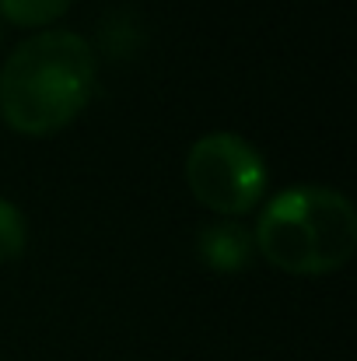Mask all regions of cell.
Returning <instances> with one entry per match:
<instances>
[{
    "mask_svg": "<svg viewBox=\"0 0 357 361\" xmlns=\"http://www.w3.org/2000/svg\"><path fill=\"white\" fill-rule=\"evenodd\" d=\"M196 249H200V259L211 267V270H221V274H235L242 270L249 259H252V249H256V239L235 225H207L196 239Z\"/></svg>",
    "mask_w": 357,
    "mask_h": 361,
    "instance_id": "obj_4",
    "label": "cell"
},
{
    "mask_svg": "<svg viewBox=\"0 0 357 361\" xmlns=\"http://www.w3.org/2000/svg\"><path fill=\"white\" fill-rule=\"evenodd\" d=\"M74 0H0V14L14 25L35 28V25H49L56 21Z\"/></svg>",
    "mask_w": 357,
    "mask_h": 361,
    "instance_id": "obj_5",
    "label": "cell"
},
{
    "mask_svg": "<svg viewBox=\"0 0 357 361\" xmlns=\"http://www.w3.org/2000/svg\"><path fill=\"white\" fill-rule=\"evenodd\" d=\"M95 92V53L77 32L25 39L0 71V116L28 137L56 133Z\"/></svg>",
    "mask_w": 357,
    "mask_h": 361,
    "instance_id": "obj_1",
    "label": "cell"
},
{
    "mask_svg": "<svg viewBox=\"0 0 357 361\" xmlns=\"http://www.w3.org/2000/svg\"><path fill=\"white\" fill-rule=\"evenodd\" d=\"M256 249L287 274L340 270L357 245L354 204L330 186L280 190L256 221Z\"/></svg>",
    "mask_w": 357,
    "mask_h": 361,
    "instance_id": "obj_2",
    "label": "cell"
},
{
    "mask_svg": "<svg viewBox=\"0 0 357 361\" xmlns=\"http://www.w3.org/2000/svg\"><path fill=\"white\" fill-rule=\"evenodd\" d=\"M186 183L203 207L218 214H245L266 190V165L245 137L221 130L189 147Z\"/></svg>",
    "mask_w": 357,
    "mask_h": 361,
    "instance_id": "obj_3",
    "label": "cell"
},
{
    "mask_svg": "<svg viewBox=\"0 0 357 361\" xmlns=\"http://www.w3.org/2000/svg\"><path fill=\"white\" fill-rule=\"evenodd\" d=\"M25 242H28V225H25V214L0 197V263H11L25 252Z\"/></svg>",
    "mask_w": 357,
    "mask_h": 361,
    "instance_id": "obj_6",
    "label": "cell"
}]
</instances>
